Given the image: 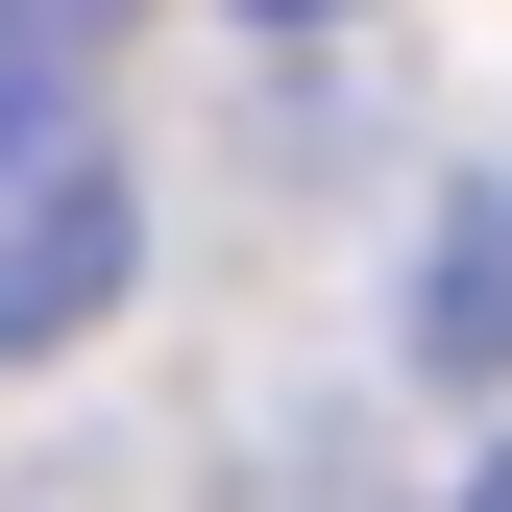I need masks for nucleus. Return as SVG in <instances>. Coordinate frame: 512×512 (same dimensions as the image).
<instances>
[{
    "label": "nucleus",
    "instance_id": "f257e3e1",
    "mask_svg": "<svg viewBox=\"0 0 512 512\" xmlns=\"http://www.w3.org/2000/svg\"><path fill=\"white\" fill-rule=\"evenodd\" d=\"M122 293V147L74 74H0V342H74Z\"/></svg>",
    "mask_w": 512,
    "mask_h": 512
},
{
    "label": "nucleus",
    "instance_id": "20e7f679",
    "mask_svg": "<svg viewBox=\"0 0 512 512\" xmlns=\"http://www.w3.org/2000/svg\"><path fill=\"white\" fill-rule=\"evenodd\" d=\"M269 25H317V0H269Z\"/></svg>",
    "mask_w": 512,
    "mask_h": 512
},
{
    "label": "nucleus",
    "instance_id": "7ed1b4c3",
    "mask_svg": "<svg viewBox=\"0 0 512 512\" xmlns=\"http://www.w3.org/2000/svg\"><path fill=\"white\" fill-rule=\"evenodd\" d=\"M464 512H512V464H488V488H464Z\"/></svg>",
    "mask_w": 512,
    "mask_h": 512
},
{
    "label": "nucleus",
    "instance_id": "f03ea898",
    "mask_svg": "<svg viewBox=\"0 0 512 512\" xmlns=\"http://www.w3.org/2000/svg\"><path fill=\"white\" fill-rule=\"evenodd\" d=\"M74 25L98 0H0V74H74Z\"/></svg>",
    "mask_w": 512,
    "mask_h": 512
}]
</instances>
